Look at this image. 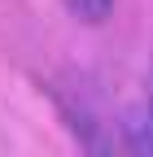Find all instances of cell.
<instances>
[{
    "instance_id": "6da1fadb",
    "label": "cell",
    "mask_w": 153,
    "mask_h": 157,
    "mask_svg": "<svg viewBox=\"0 0 153 157\" xmlns=\"http://www.w3.org/2000/svg\"><path fill=\"white\" fill-rule=\"evenodd\" d=\"M66 5L83 17V22H105L109 9H114V0H66Z\"/></svg>"
}]
</instances>
